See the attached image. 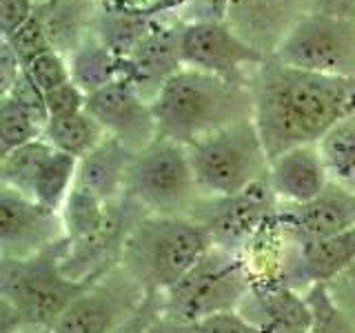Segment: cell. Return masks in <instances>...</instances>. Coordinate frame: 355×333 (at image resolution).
Here are the masks:
<instances>
[{
  "label": "cell",
  "instance_id": "8992f818",
  "mask_svg": "<svg viewBox=\"0 0 355 333\" xmlns=\"http://www.w3.org/2000/svg\"><path fill=\"white\" fill-rule=\"evenodd\" d=\"M255 280L247 255L214 244L180 282L162 293V314L196 325L222 311L240 309Z\"/></svg>",
  "mask_w": 355,
  "mask_h": 333
},
{
  "label": "cell",
  "instance_id": "d4e9b609",
  "mask_svg": "<svg viewBox=\"0 0 355 333\" xmlns=\"http://www.w3.org/2000/svg\"><path fill=\"white\" fill-rule=\"evenodd\" d=\"M151 29L153 22L147 16L129 14V11H100L94 25L96 36L122 60L138 47Z\"/></svg>",
  "mask_w": 355,
  "mask_h": 333
},
{
  "label": "cell",
  "instance_id": "4316f807",
  "mask_svg": "<svg viewBox=\"0 0 355 333\" xmlns=\"http://www.w3.org/2000/svg\"><path fill=\"white\" fill-rule=\"evenodd\" d=\"M25 71L29 74L31 80L38 85L42 94H49L53 89H58V87L73 80L69 58H64V56L58 53L55 49L44 51L38 56V58H33L25 67Z\"/></svg>",
  "mask_w": 355,
  "mask_h": 333
},
{
  "label": "cell",
  "instance_id": "d590c367",
  "mask_svg": "<svg viewBox=\"0 0 355 333\" xmlns=\"http://www.w3.org/2000/svg\"><path fill=\"white\" fill-rule=\"evenodd\" d=\"M20 333H53L51 329H40V327H25Z\"/></svg>",
  "mask_w": 355,
  "mask_h": 333
},
{
  "label": "cell",
  "instance_id": "ac0fdd59",
  "mask_svg": "<svg viewBox=\"0 0 355 333\" xmlns=\"http://www.w3.org/2000/svg\"><path fill=\"white\" fill-rule=\"evenodd\" d=\"M182 67L180 25L153 27L125 58V80L136 85V89L147 100H153L160 87Z\"/></svg>",
  "mask_w": 355,
  "mask_h": 333
},
{
  "label": "cell",
  "instance_id": "8d00e7d4",
  "mask_svg": "<svg viewBox=\"0 0 355 333\" xmlns=\"http://www.w3.org/2000/svg\"><path fill=\"white\" fill-rule=\"evenodd\" d=\"M36 5H42V3H49V0H33Z\"/></svg>",
  "mask_w": 355,
  "mask_h": 333
},
{
  "label": "cell",
  "instance_id": "4fadbf2b",
  "mask_svg": "<svg viewBox=\"0 0 355 333\" xmlns=\"http://www.w3.org/2000/svg\"><path fill=\"white\" fill-rule=\"evenodd\" d=\"M60 240H64V222L58 211L0 185V258H29Z\"/></svg>",
  "mask_w": 355,
  "mask_h": 333
},
{
  "label": "cell",
  "instance_id": "d6986e66",
  "mask_svg": "<svg viewBox=\"0 0 355 333\" xmlns=\"http://www.w3.org/2000/svg\"><path fill=\"white\" fill-rule=\"evenodd\" d=\"M133 153L120 140L107 136L98 147L78 160L76 185L94 194L105 203H114L127 194V178L133 162Z\"/></svg>",
  "mask_w": 355,
  "mask_h": 333
},
{
  "label": "cell",
  "instance_id": "52a82bcc",
  "mask_svg": "<svg viewBox=\"0 0 355 333\" xmlns=\"http://www.w3.org/2000/svg\"><path fill=\"white\" fill-rule=\"evenodd\" d=\"M127 194L158 216H191L202 198L184 144L158 136L133 155Z\"/></svg>",
  "mask_w": 355,
  "mask_h": 333
},
{
  "label": "cell",
  "instance_id": "83f0119b",
  "mask_svg": "<svg viewBox=\"0 0 355 333\" xmlns=\"http://www.w3.org/2000/svg\"><path fill=\"white\" fill-rule=\"evenodd\" d=\"M3 42L16 53V58L20 60L22 67H27L33 58H38L40 53L53 49L51 40L47 36V31H44L38 14L33 16L31 20H27L20 29H16L11 36L3 38Z\"/></svg>",
  "mask_w": 355,
  "mask_h": 333
},
{
  "label": "cell",
  "instance_id": "7402d4cb",
  "mask_svg": "<svg viewBox=\"0 0 355 333\" xmlns=\"http://www.w3.org/2000/svg\"><path fill=\"white\" fill-rule=\"evenodd\" d=\"M69 67L76 85H80L87 96L125 78V60L118 58L96 33L69 56Z\"/></svg>",
  "mask_w": 355,
  "mask_h": 333
},
{
  "label": "cell",
  "instance_id": "836d02e7",
  "mask_svg": "<svg viewBox=\"0 0 355 333\" xmlns=\"http://www.w3.org/2000/svg\"><path fill=\"white\" fill-rule=\"evenodd\" d=\"M22 69H25V67L20 65L16 53L3 42V47H0V83H3V94H7L11 85L18 80Z\"/></svg>",
  "mask_w": 355,
  "mask_h": 333
},
{
  "label": "cell",
  "instance_id": "f1b7e54d",
  "mask_svg": "<svg viewBox=\"0 0 355 333\" xmlns=\"http://www.w3.org/2000/svg\"><path fill=\"white\" fill-rule=\"evenodd\" d=\"M196 333H266L255 322H251L240 309L222 311L196 322Z\"/></svg>",
  "mask_w": 355,
  "mask_h": 333
},
{
  "label": "cell",
  "instance_id": "6da1fadb",
  "mask_svg": "<svg viewBox=\"0 0 355 333\" xmlns=\"http://www.w3.org/2000/svg\"><path fill=\"white\" fill-rule=\"evenodd\" d=\"M253 122L269 160L318 144L340 122L355 116V80L295 69L266 58L253 78Z\"/></svg>",
  "mask_w": 355,
  "mask_h": 333
},
{
  "label": "cell",
  "instance_id": "5bb4252c",
  "mask_svg": "<svg viewBox=\"0 0 355 333\" xmlns=\"http://www.w3.org/2000/svg\"><path fill=\"white\" fill-rule=\"evenodd\" d=\"M87 111L100 122L107 136L120 140L133 153L142 151L158 138V122L151 100L144 98L136 85L125 78L89 94Z\"/></svg>",
  "mask_w": 355,
  "mask_h": 333
},
{
  "label": "cell",
  "instance_id": "cb8c5ba5",
  "mask_svg": "<svg viewBox=\"0 0 355 333\" xmlns=\"http://www.w3.org/2000/svg\"><path fill=\"white\" fill-rule=\"evenodd\" d=\"M331 182L355 194V116L340 122L318 142Z\"/></svg>",
  "mask_w": 355,
  "mask_h": 333
},
{
  "label": "cell",
  "instance_id": "277c9868",
  "mask_svg": "<svg viewBox=\"0 0 355 333\" xmlns=\"http://www.w3.org/2000/svg\"><path fill=\"white\" fill-rule=\"evenodd\" d=\"M67 238L20 260L0 258V298L11 302L27 327L51 329L64 309L96 280H76L62 269Z\"/></svg>",
  "mask_w": 355,
  "mask_h": 333
},
{
  "label": "cell",
  "instance_id": "e0dca14e",
  "mask_svg": "<svg viewBox=\"0 0 355 333\" xmlns=\"http://www.w3.org/2000/svg\"><path fill=\"white\" fill-rule=\"evenodd\" d=\"M266 180L280 205H306L331 185L318 144L293 147L273 158Z\"/></svg>",
  "mask_w": 355,
  "mask_h": 333
},
{
  "label": "cell",
  "instance_id": "603a6c76",
  "mask_svg": "<svg viewBox=\"0 0 355 333\" xmlns=\"http://www.w3.org/2000/svg\"><path fill=\"white\" fill-rule=\"evenodd\" d=\"M42 138L47 140L53 149H58L67 155L83 160L92 153L100 142L107 138L100 122L89 114L87 107L69 116L49 118L42 129Z\"/></svg>",
  "mask_w": 355,
  "mask_h": 333
},
{
  "label": "cell",
  "instance_id": "ffe728a7",
  "mask_svg": "<svg viewBox=\"0 0 355 333\" xmlns=\"http://www.w3.org/2000/svg\"><path fill=\"white\" fill-rule=\"evenodd\" d=\"M36 14L51 40V47L69 58L94 33L100 11L96 9V0H49L38 5Z\"/></svg>",
  "mask_w": 355,
  "mask_h": 333
},
{
  "label": "cell",
  "instance_id": "484cf974",
  "mask_svg": "<svg viewBox=\"0 0 355 333\" xmlns=\"http://www.w3.org/2000/svg\"><path fill=\"white\" fill-rule=\"evenodd\" d=\"M42 125L14 98L0 100V153L7 155L22 144L42 138Z\"/></svg>",
  "mask_w": 355,
  "mask_h": 333
},
{
  "label": "cell",
  "instance_id": "9c48e42d",
  "mask_svg": "<svg viewBox=\"0 0 355 333\" xmlns=\"http://www.w3.org/2000/svg\"><path fill=\"white\" fill-rule=\"evenodd\" d=\"M180 58L184 67L225 78L229 83L253 85L266 56L244 40L227 20L202 18L180 25Z\"/></svg>",
  "mask_w": 355,
  "mask_h": 333
},
{
  "label": "cell",
  "instance_id": "4dcf8cb0",
  "mask_svg": "<svg viewBox=\"0 0 355 333\" xmlns=\"http://www.w3.org/2000/svg\"><path fill=\"white\" fill-rule=\"evenodd\" d=\"M38 5L33 0H0V31L3 38L11 36L27 20L36 16Z\"/></svg>",
  "mask_w": 355,
  "mask_h": 333
},
{
  "label": "cell",
  "instance_id": "e575fe53",
  "mask_svg": "<svg viewBox=\"0 0 355 333\" xmlns=\"http://www.w3.org/2000/svg\"><path fill=\"white\" fill-rule=\"evenodd\" d=\"M144 333H196V327L162 314L160 318H155L151 325L144 329Z\"/></svg>",
  "mask_w": 355,
  "mask_h": 333
},
{
  "label": "cell",
  "instance_id": "3957f363",
  "mask_svg": "<svg viewBox=\"0 0 355 333\" xmlns=\"http://www.w3.org/2000/svg\"><path fill=\"white\" fill-rule=\"evenodd\" d=\"M214 247L207 227L191 216L144 214L122 247L120 264L147 289L164 293Z\"/></svg>",
  "mask_w": 355,
  "mask_h": 333
},
{
  "label": "cell",
  "instance_id": "1f68e13d",
  "mask_svg": "<svg viewBox=\"0 0 355 333\" xmlns=\"http://www.w3.org/2000/svg\"><path fill=\"white\" fill-rule=\"evenodd\" d=\"M160 316H162V293H149L144 305L138 309V314L114 333H144V329Z\"/></svg>",
  "mask_w": 355,
  "mask_h": 333
},
{
  "label": "cell",
  "instance_id": "7c38bea8",
  "mask_svg": "<svg viewBox=\"0 0 355 333\" xmlns=\"http://www.w3.org/2000/svg\"><path fill=\"white\" fill-rule=\"evenodd\" d=\"M78 158L38 138L0 155V185L16 189L49 211H62L76 185Z\"/></svg>",
  "mask_w": 355,
  "mask_h": 333
},
{
  "label": "cell",
  "instance_id": "9a60e30c",
  "mask_svg": "<svg viewBox=\"0 0 355 333\" xmlns=\"http://www.w3.org/2000/svg\"><path fill=\"white\" fill-rule=\"evenodd\" d=\"M284 240L304 244L338 236L355 227V194L336 182L306 205H280L275 216Z\"/></svg>",
  "mask_w": 355,
  "mask_h": 333
},
{
  "label": "cell",
  "instance_id": "5b68a950",
  "mask_svg": "<svg viewBox=\"0 0 355 333\" xmlns=\"http://www.w3.org/2000/svg\"><path fill=\"white\" fill-rule=\"evenodd\" d=\"M202 196L225 198L269 178V153L253 118L233 122L187 147Z\"/></svg>",
  "mask_w": 355,
  "mask_h": 333
},
{
  "label": "cell",
  "instance_id": "8fae6325",
  "mask_svg": "<svg viewBox=\"0 0 355 333\" xmlns=\"http://www.w3.org/2000/svg\"><path fill=\"white\" fill-rule=\"evenodd\" d=\"M277 198L269 180H262L236 196L207 198L202 196L191 218L202 222L216 247L233 253H244L271 227L277 214Z\"/></svg>",
  "mask_w": 355,
  "mask_h": 333
},
{
  "label": "cell",
  "instance_id": "44dd1931",
  "mask_svg": "<svg viewBox=\"0 0 355 333\" xmlns=\"http://www.w3.org/2000/svg\"><path fill=\"white\" fill-rule=\"evenodd\" d=\"M355 262V227L324 240L297 244L293 275L304 282H329Z\"/></svg>",
  "mask_w": 355,
  "mask_h": 333
},
{
  "label": "cell",
  "instance_id": "f546056e",
  "mask_svg": "<svg viewBox=\"0 0 355 333\" xmlns=\"http://www.w3.org/2000/svg\"><path fill=\"white\" fill-rule=\"evenodd\" d=\"M44 103H47L49 118L69 116L87 107V94L80 89V85H76V80H71L58 89H53L49 94H44Z\"/></svg>",
  "mask_w": 355,
  "mask_h": 333
},
{
  "label": "cell",
  "instance_id": "2e32d148",
  "mask_svg": "<svg viewBox=\"0 0 355 333\" xmlns=\"http://www.w3.org/2000/svg\"><path fill=\"white\" fill-rule=\"evenodd\" d=\"M309 11L306 0H227L225 20L266 58Z\"/></svg>",
  "mask_w": 355,
  "mask_h": 333
},
{
  "label": "cell",
  "instance_id": "ba28073f",
  "mask_svg": "<svg viewBox=\"0 0 355 333\" xmlns=\"http://www.w3.org/2000/svg\"><path fill=\"white\" fill-rule=\"evenodd\" d=\"M271 58L295 69L355 80V22L306 11Z\"/></svg>",
  "mask_w": 355,
  "mask_h": 333
},
{
  "label": "cell",
  "instance_id": "d6a6232c",
  "mask_svg": "<svg viewBox=\"0 0 355 333\" xmlns=\"http://www.w3.org/2000/svg\"><path fill=\"white\" fill-rule=\"evenodd\" d=\"M311 14L333 16L355 22V0H306Z\"/></svg>",
  "mask_w": 355,
  "mask_h": 333
},
{
  "label": "cell",
  "instance_id": "7a4b0ae2",
  "mask_svg": "<svg viewBox=\"0 0 355 333\" xmlns=\"http://www.w3.org/2000/svg\"><path fill=\"white\" fill-rule=\"evenodd\" d=\"M158 136L184 147L233 122L253 118V89L182 67L151 100Z\"/></svg>",
  "mask_w": 355,
  "mask_h": 333
},
{
  "label": "cell",
  "instance_id": "30bf717a",
  "mask_svg": "<svg viewBox=\"0 0 355 333\" xmlns=\"http://www.w3.org/2000/svg\"><path fill=\"white\" fill-rule=\"evenodd\" d=\"M149 291L118 264L87 284L51 327L53 333H114L138 314Z\"/></svg>",
  "mask_w": 355,
  "mask_h": 333
}]
</instances>
